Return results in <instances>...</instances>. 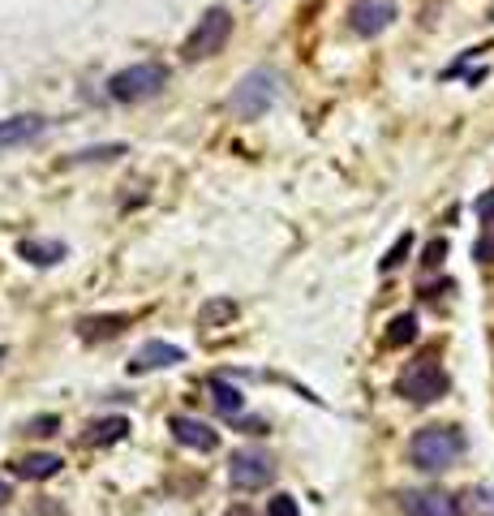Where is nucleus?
Returning a JSON list of instances; mask_svg holds the SVG:
<instances>
[{
	"label": "nucleus",
	"mask_w": 494,
	"mask_h": 516,
	"mask_svg": "<svg viewBox=\"0 0 494 516\" xmlns=\"http://www.w3.org/2000/svg\"><path fill=\"white\" fill-rule=\"evenodd\" d=\"M280 74L275 69H267V65H258V69H250L237 86H232V95H228V112L237 121H258V117H267V112L280 104Z\"/></svg>",
	"instance_id": "2"
},
{
	"label": "nucleus",
	"mask_w": 494,
	"mask_h": 516,
	"mask_svg": "<svg viewBox=\"0 0 494 516\" xmlns=\"http://www.w3.org/2000/svg\"><path fill=\"white\" fill-rule=\"evenodd\" d=\"M18 254L31 258V263H39V267H52V263H61L65 258V246L61 241H22Z\"/></svg>",
	"instance_id": "15"
},
{
	"label": "nucleus",
	"mask_w": 494,
	"mask_h": 516,
	"mask_svg": "<svg viewBox=\"0 0 494 516\" xmlns=\"http://www.w3.org/2000/svg\"><path fill=\"white\" fill-rule=\"evenodd\" d=\"M0 362H5V349H0Z\"/></svg>",
	"instance_id": "28"
},
{
	"label": "nucleus",
	"mask_w": 494,
	"mask_h": 516,
	"mask_svg": "<svg viewBox=\"0 0 494 516\" xmlns=\"http://www.w3.org/2000/svg\"><path fill=\"white\" fill-rule=\"evenodd\" d=\"M121 323H129L125 314H104V319H82L78 332H82V340H104V336L121 332Z\"/></svg>",
	"instance_id": "16"
},
{
	"label": "nucleus",
	"mask_w": 494,
	"mask_h": 516,
	"mask_svg": "<svg viewBox=\"0 0 494 516\" xmlns=\"http://www.w3.org/2000/svg\"><path fill=\"white\" fill-rule=\"evenodd\" d=\"M473 258H477V263H494V228H486V233L477 237V246H473Z\"/></svg>",
	"instance_id": "23"
},
{
	"label": "nucleus",
	"mask_w": 494,
	"mask_h": 516,
	"mask_svg": "<svg viewBox=\"0 0 494 516\" xmlns=\"http://www.w3.org/2000/svg\"><path fill=\"white\" fill-rule=\"evenodd\" d=\"M181 362H185V349H181V344L147 340L134 357H129V375H151V370H168V366H181Z\"/></svg>",
	"instance_id": "8"
},
{
	"label": "nucleus",
	"mask_w": 494,
	"mask_h": 516,
	"mask_svg": "<svg viewBox=\"0 0 494 516\" xmlns=\"http://www.w3.org/2000/svg\"><path fill=\"white\" fill-rule=\"evenodd\" d=\"M164 86H168V65L138 61V65H129V69H121V74L108 78V95L116 99V104H142V99L159 95Z\"/></svg>",
	"instance_id": "3"
},
{
	"label": "nucleus",
	"mask_w": 494,
	"mask_h": 516,
	"mask_svg": "<svg viewBox=\"0 0 494 516\" xmlns=\"http://www.w3.org/2000/svg\"><path fill=\"white\" fill-rule=\"evenodd\" d=\"M477 215H482V224H486V228H494V190L477 198Z\"/></svg>",
	"instance_id": "25"
},
{
	"label": "nucleus",
	"mask_w": 494,
	"mask_h": 516,
	"mask_svg": "<svg viewBox=\"0 0 494 516\" xmlns=\"http://www.w3.org/2000/svg\"><path fill=\"white\" fill-rule=\"evenodd\" d=\"M490 18H494V9H490Z\"/></svg>",
	"instance_id": "29"
},
{
	"label": "nucleus",
	"mask_w": 494,
	"mask_h": 516,
	"mask_svg": "<svg viewBox=\"0 0 494 516\" xmlns=\"http://www.w3.org/2000/svg\"><path fill=\"white\" fill-rule=\"evenodd\" d=\"M443 254H447V241L439 237V241H430V246H426V254H421V263H426V267H439V263H443Z\"/></svg>",
	"instance_id": "24"
},
{
	"label": "nucleus",
	"mask_w": 494,
	"mask_h": 516,
	"mask_svg": "<svg viewBox=\"0 0 494 516\" xmlns=\"http://www.w3.org/2000/svg\"><path fill=\"white\" fill-rule=\"evenodd\" d=\"M43 129H48V121L43 117H5L0 121V151L5 147H26V142H35V138H43Z\"/></svg>",
	"instance_id": "11"
},
{
	"label": "nucleus",
	"mask_w": 494,
	"mask_h": 516,
	"mask_svg": "<svg viewBox=\"0 0 494 516\" xmlns=\"http://www.w3.org/2000/svg\"><path fill=\"white\" fill-rule=\"evenodd\" d=\"M469 512L473 516H494V491L490 486H473L469 491Z\"/></svg>",
	"instance_id": "20"
},
{
	"label": "nucleus",
	"mask_w": 494,
	"mask_h": 516,
	"mask_svg": "<svg viewBox=\"0 0 494 516\" xmlns=\"http://www.w3.org/2000/svg\"><path fill=\"white\" fill-rule=\"evenodd\" d=\"M447 370L434 362V357H417V362H409L400 370V379H396V392L409 400V405H434V400H443L447 396Z\"/></svg>",
	"instance_id": "4"
},
{
	"label": "nucleus",
	"mask_w": 494,
	"mask_h": 516,
	"mask_svg": "<svg viewBox=\"0 0 494 516\" xmlns=\"http://www.w3.org/2000/svg\"><path fill=\"white\" fill-rule=\"evenodd\" d=\"M232 314H237V301H228V297H220V301H207V306H202V314H198V323L202 327H215L220 319H232Z\"/></svg>",
	"instance_id": "18"
},
{
	"label": "nucleus",
	"mask_w": 494,
	"mask_h": 516,
	"mask_svg": "<svg viewBox=\"0 0 494 516\" xmlns=\"http://www.w3.org/2000/svg\"><path fill=\"white\" fill-rule=\"evenodd\" d=\"M409 250H413V233H400V237H396V246L383 254V263H379V267H383V271H396L404 258H409Z\"/></svg>",
	"instance_id": "19"
},
{
	"label": "nucleus",
	"mask_w": 494,
	"mask_h": 516,
	"mask_svg": "<svg viewBox=\"0 0 494 516\" xmlns=\"http://www.w3.org/2000/svg\"><path fill=\"white\" fill-rule=\"evenodd\" d=\"M464 448H469V443H464V435L456 426H421L409 439V461L421 473H443L460 461Z\"/></svg>",
	"instance_id": "1"
},
{
	"label": "nucleus",
	"mask_w": 494,
	"mask_h": 516,
	"mask_svg": "<svg viewBox=\"0 0 494 516\" xmlns=\"http://www.w3.org/2000/svg\"><path fill=\"white\" fill-rule=\"evenodd\" d=\"M22 430L26 435H35V439H43V435H56V430H61V418H56V413H39V418H31Z\"/></svg>",
	"instance_id": "21"
},
{
	"label": "nucleus",
	"mask_w": 494,
	"mask_h": 516,
	"mask_svg": "<svg viewBox=\"0 0 494 516\" xmlns=\"http://www.w3.org/2000/svg\"><path fill=\"white\" fill-rule=\"evenodd\" d=\"M271 478H275V461L263 448L232 452V461H228V486L232 491H263Z\"/></svg>",
	"instance_id": "6"
},
{
	"label": "nucleus",
	"mask_w": 494,
	"mask_h": 516,
	"mask_svg": "<svg viewBox=\"0 0 494 516\" xmlns=\"http://www.w3.org/2000/svg\"><path fill=\"white\" fill-rule=\"evenodd\" d=\"M224 516H254V512H250V508H241V504H237V508H228Z\"/></svg>",
	"instance_id": "26"
},
{
	"label": "nucleus",
	"mask_w": 494,
	"mask_h": 516,
	"mask_svg": "<svg viewBox=\"0 0 494 516\" xmlns=\"http://www.w3.org/2000/svg\"><path fill=\"white\" fill-rule=\"evenodd\" d=\"M5 499H9V482H0V504H5Z\"/></svg>",
	"instance_id": "27"
},
{
	"label": "nucleus",
	"mask_w": 494,
	"mask_h": 516,
	"mask_svg": "<svg viewBox=\"0 0 494 516\" xmlns=\"http://www.w3.org/2000/svg\"><path fill=\"white\" fill-rule=\"evenodd\" d=\"M129 435V418H99V422H91V430H86V439L82 443H91V448H108V443H121Z\"/></svg>",
	"instance_id": "13"
},
{
	"label": "nucleus",
	"mask_w": 494,
	"mask_h": 516,
	"mask_svg": "<svg viewBox=\"0 0 494 516\" xmlns=\"http://www.w3.org/2000/svg\"><path fill=\"white\" fill-rule=\"evenodd\" d=\"M172 430V439L181 443V448H190V452H215L220 448V435L202 422V418H190V413H177V418L168 422Z\"/></svg>",
	"instance_id": "9"
},
{
	"label": "nucleus",
	"mask_w": 494,
	"mask_h": 516,
	"mask_svg": "<svg viewBox=\"0 0 494 516\" xmlns=\"http://www.w3.org/2000/svg\"><path fill=\"white\" fill-rule=\"evenodd\" d=\"M267 516H301V508L293 495H275V499H267Z\"/></svg>",
	"instance_id": "22"
},
{
	"label": "nucleus",
	"mask_w": 494,
	"mask_h": 516,
	"mask_svg": "<svg viewBox=\"0 0 494 516\" xmlns=\"http://www.w3.org/2000/svg\"><path fill=\"white\" fill-rule=\"evenodd\" d=\"M391 22H396V0H353V9H348V26L361 39L383 35Z\"/></svg>",
	"instance_id": "7"
},
{
	"label": "nucleus",
	"mask_w": 494,
	"mask_h": 516,
	"mask_svg": "<svg viewBox=\"0 0 494 516\" xmlns=\"http://www.w3.org/2000/svg\"><path fill=\"white\" fill-rule=\"evenodd\" d=\"M232 39V13L224 5H211L207 13L198 18V26L190 31V39H185V61H207V56L224 52V43Z\"/></svg>",
	"instance_id": "5"
},
{
	"label": "nucleus",
	"mask_w": 494,
	"mask_h": 516,
	"mask_svg": "<svg viewBox=\"0 0 494 516\" xmlns=\"http://www.w3.org/2000/svg\"><path fill=\"white\" fill-rule=\"evenodd\" d=\"M413 340H417V314H396L387 327V344L400 349V344H413Z\"/></svg>",
	"instance_id": "17"
},
{
	"label": "nucleus",
	"mask_w": 494,
	"mask_h": 516,
	"mask_svg": "<svg viewBox=\"0 0 494 516\" xmlns=\"http://www.w3.org/2000/svg\"><path fill=\"white\" fill-rule=\"evenodd\" d=\"M61 456L56 452H31V456H22V461H13V473L26 482H43V478H56L61 473Z\"/></svg>",
	"instance_id": "12"
},
{
	"label": "nucleus",
	"mask_w": 494,
	"mask_h": 516,
	"mask_svg": "<svg viewBox=\"0 0 494 516\" xmlns=\"http://www.w3.org/2000/svg\"><path fill=\"white\" fill-rule=\"evenodd\" d=\"M211 400H215V409H220L224 418H237V413L245 409V396L228 379H211Z\"/></svg>",
	"instance_id": "14"
},
{
	"label": "nucleus",
	"mask_w": 494,
	"mask_h": 516,
	"mask_svg": "<svg viewBox=\"0 0 494 516\" xmlns=\"http://www.w3.org/2000/svg\"><path fill=\"white\" fill-rule=\"evenodd\" d=\"M400 512L404 516H460V504L447 491H404Z\"/></svg>",
	"instance_id": "10"
}]
</instances>
